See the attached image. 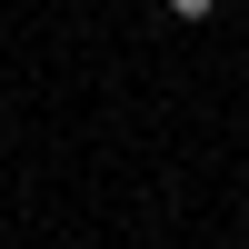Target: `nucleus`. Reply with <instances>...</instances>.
I'll list each match as a JSON object with an SVG mask.
<instances>
[{
    "label": "nucleus",
    "instance_id": "1",
    "mask_svg": "<svg viewBox=\"0 0 249 249\" xmlns=\"http://www.w3.org/2000/svg\"><path fill=\"white\" fill-rule=\"evenodd\" d=\"M160 10H170V20H210L219 0H160Z\"/></svg>",
    "mask_w": 249,
    "mask_h": 249
}]
</instances>
